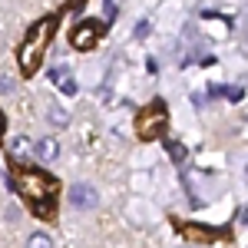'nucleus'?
Returning <instances> with one entry per match:
<instances>
[{
    "mask_svg": "<svg viewBox=\"0 0 248 248\" xmlns=\"http://www.w3.org/2000/svg\"><path fill=\"white\" fill-rule=\"evenodd\" d=\"M10 182L27 199V205L37 218H43V222L57 218V179H50L43 169H33V166H17Z\"/></svg>",
    "mask_w": 248,
    "mask_h": 248,
    "instance_id": "1",
    "label": "nucleus"
},
{
    "mask_svg": "<svg viewBox=\"0 0 248 248\" xmlns=\"http://www.w3.org/2000/svg\"><path fill=\"white\" fill-rule=\"evenodd\" d=\"M57 33V17H43L37 20L30 30H27V40L20 43V70H23V77H33L40 70V63H43V53H46V46H50V37Z\"/></svg>",
    "mask_w": 248,
    "mask_h": 248,
    "instance_id": "2",
    "label": "nucleus"
},
{
    "mask_svg": "<svg viewBox=\"0 0 248 248\" xmlns=\"http://www.w3.org/2000/svg\"><path fill=\"white\" fill-rule=\"evenodd\" d=\"M166 126V106L162 103H149L142 113L136 116V136L139 139H155Z\"/></svg>",
    "mask_w": 248,
    "mask_h": 248,
    "instance_id": "3",
    "label": "nucleus"
},
{
    "mask_svg": "<svg viewBox=\"0 0 248 248\" xmlns=\"http://www.w3.org/2000/svg\"><path fill=\"white\" fill-rule=\"evenodd\" d=\"M70 205H73V209H96V205H99V195H96L93 186L79 182V186L70 189Z\"/></svg>",
    "mask_w": 248,
    "mask_h": 248,
    "instance_id": "4",
    "label": "nucleus"
},
{
    "mask_svg": "<svg viewBox=\"0 0 248 248\" xmlns=\"http://www.w3.org/2000/svg\"><path fill=\"white\" fill-rule=\"evenodd\" d=\"M96 33H99V23H79L77 30H73V46L77 50H93V43H96Z\"/></svg>",
    "mask_w": 248,
    "mask_h": 248,
    "instance_id": "5",
    "label": "nucleus"
},
{
    "mask_svg": "<svg viewBox=\"0 0 248 248\" xmlns=\"http://www.w3.org/2000/svg\"><path fill=\"white\" fill-rule=\"evenodd\" d=\"M33 153H37L40 162H53V159L60 155V142L53 139V136H43V139L33 142Z\"/></svg>",
    "mask_w": 248,
    "mask_h": 248,
    "instance_id": "6",
    "label": "nucleus"
},
{
    "mask_svg": "<svg viewBox=\"0 0 248 248\" xmlns=\"http://www.w3.org/2000/svg\"><path fill=\"white\" fill-rule=\"evenodd\" d=\"M46 119H50V123H53V126H60V129H63V126H66V123H70V116L63 113V109H60V106H50V109H46Z\"/></svg>",
    "mask_w": 248,
    "mask_h": 248,
    "instance_id": "7",
    "label": "nucleus"
},
{
    "mask_svg": "<svg viewBox=\"0 0 248 248\" xmlns=\"http://www.w3.org/2000/svg\"><path fill=\"white\" fill-rule=\"evenodd\" d=\"M182 235L192 238V242H209V238H212L209 232H199V229H182Z\"/></svg>",
    "mask_w": 248,
    "mask_h": 248,
    "instance_id": "8",
    "label": "nucleus"
},
{
    "mask_svg": "<svg viewBox=\"0 0 248 248\" xmlns=\"http://www.w3.org/2000/svg\"><path fill=\"white\" fill-rule=\"evenodd\" d=\"M27 149H30V139H23V136H20V139H14V146H10V153H14V155H23Z\"/></svg>",
    "mask_w": 248,
    "mask_h": 248,
    "instance_id": "9",
    "label": "nucleus"
},
{
    "mask_svg": "<svg viewBox=\"0 0 248 248\" xmlns=\"http://www.w3.org/2000/svg\"><path fill=\"white\" fill-rule=\"evenodd\" d=\"M27 242H30V245H37V248H50V245H53V242H50L46 235H30Z\"/></svg>",
    "mask_w": 248,
    "mask_h": 248,
    "instance_id": "10",
    "label": "nucleus"
},
{
    "mask_svg": "<svg viewBox=\"0 0 248 248\" xmlns=\"http://www.w3.org/2000/svg\"><path fill=\"white\" fill-rule=\"evenodd\" d=\"M3 129H7V126H3V116H0V136H3Z\"/></svg>",
    "mask_w": 248,
    "mask_h": 248,
    "instance_id": "11",
    "label": "nucleus"
},
{
    "mask_svg": "<svg viewBox=\"0 0 248 248\" xmlns=\"http://www.w3.org/2000/svg\"><path fill=\"white\" fill-rule=\"evenodd\" d=\"M242 218H245V225H248V209H245V212H242Z\"/></svg>",
    "mask_w": 248,
    "mask_h": 248,
    "instance_id": "12",
    "label": "nucleus"
},
{
    "mask_svg": "<svg viewBox=\"0 0 248 248\" xmlns=\"http://www.w3.org/2000/svg\"><path fill=\"white\" fill-rule=\"evenodd\" d=\"M0 175H3V172H0Z\"/></svg>",
    "mask_w": 248,
    "mask_h": 248,
    "instance_id": "13",
    "label": "nucleus"
}]
</instances>
